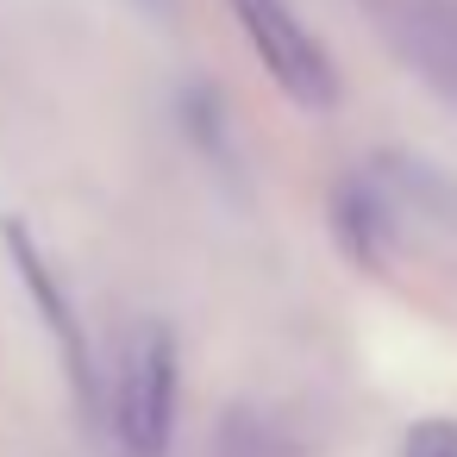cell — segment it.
I'll return each instance as SVG.
<instances>
[{
  "label": "cell",
  "mask_w": 457,
  "mask_h": 457,
  "mask_svg": "<svg viewBox=\"0 0 457 457\" xmlns=\"http://www.w3.org/2000/svg\"><path fill=\"white\" fill-rule=\"evenodd\" d=\"M176 388H182V363H176L170 326H138L120 363V388H113V432L126 457H170Z\"/></svg>",
  "instance_id": "6da1fadb"
},
{
  "label": "cell",
  "mask_w": 457,
  "mask_h": 457,
  "mask_svg": "<svg viewBox=\"0 0 457 457\" xmlns=\"http://www.w3.org/2000/svg\"><path fill=\"white\" fill-rule=\"evenodd\" d=\"M238 32L251 38L257 63L270 70V82L295 101V107H313L326 113L338 101V63L326 57V45L307 32V20L288 7V0H226Z\"/></svg>",
  "instance_id": "7a4b0ae2"
},
{
  "label": "cell",
  "mask_w": 457,
  "mask_h": 457,
  "mask_svg": "<svg viewBox=\"0 0 457 457\" xmlns=\"http://www.w3.org/2000/svg\"><path fill=\"white\" fill-rule=\"evenodd\" d=\"M7 251H13V263H20V276H26V288H32L38 313L51 320V332H57V345H63V357H70L76 382L88 388V357H82V332H76V313H70V301H63L57 276L45 270V257L32 251V238H26V226H20V220H7Z\"/></svg>",
  "instance_id": "3957f363"
},
{
  "label": "cell",
  "mask_w": 457,
  "mask_h": 457,
  "mask_svg": "<svg viewBox=\"0 0 457 457\" xmlns=\"http://www.w3.org/2000/svg\"><path fill=\"white\" fill-rule=\"evenodd\" d=\"M401 457H457V420H420L407 432Z\"/></svg>",
  "instance_id": "277c9868"
}]
</instances>
